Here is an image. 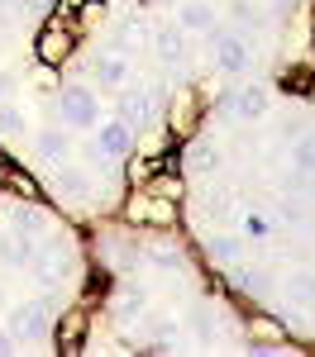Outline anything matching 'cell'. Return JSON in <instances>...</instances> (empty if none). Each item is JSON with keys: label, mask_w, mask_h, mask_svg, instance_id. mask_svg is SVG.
<instances>
[{"label": "cell", "mask_w": 315, "mask_h": 357, "mask_svg": "<svg viewBox=\"0 0 315 357\" xmlns=\"http://www.w3.org/2000/svg\"><path fill=\"white\" fill-rule=\"evenodd\" d=\"M53 105L62 129H96V119H101V96L91 86H62L53 96Z\"/></svg>", "instance_id": "obj_1"}, {"label": "cell", "mask_w": 315, "mask_h": 357, "mask_svg": "<svg viewBox=\"0 0 315 357\" xmlns=\"http://www.w3.org/2000/svg\"><path fill=\"white\" fill-rule=\"evenodd\" d=\"M29 272L38 276V286H43V291L62 286V276L72 272V248L43 234V238H38V252H34V262H29Z\"/></svg>", "instance_id": "obj_2"}, {"label": "cell", "mask_w": 315, "mask_h": 357, "mask_svg": "<svg viewBox=\"0 0 315 357\" xmlns=\"http://www.w3.org/2000/svg\"><path fill=\"white\" fill-rule=\"evenodd\" d=\"M72 53H77V33L62 24V20H53V24H43L34 33V57H38L43 67H62Z\"/></svg>", "instance_id": "obj_3"}, {"label": "cell", "mask_w": 315, "mask_h": 357, "mask_svg": "<svg viewBox=\"0 0 315 357\" xmlns=\"http://www.w3.org/2000/svg\"><path fill=\"white\" fill-rule=\"evenodd\" d=\"M124 215L134 224H172L177 220V200L163 191H153V186H139V195L124 205Z\"/></svg>", "instance_id": "obj_4"}, {"label": "cell", "mask_w": 315, "mask_h": 357, "mask_svg": "<svg viewBox=\"0 0 315 357\" xmlns=\"http://www.w3.org/2000/svg\"><path fill=\"white\" fill-rule=\"evenodd\" d=\"M48 329H53V310H48V301L15 305L10 319H5V333H15V338H43Z\"/></svg>", "instance_id": "obj_5"}, {"label": "cell", "mask_w": 315, "mask_h": 357, "mask_svg": "<svg viewBox=\"0 0 315 357\" xmlns=\"http://www.w3.org/2000/svg\"><path fill=\"white\" fill-rule=\"evenodd\" d=\"M91 153H96V158H105V162L129 158V153H134V124H129V119H105V124L96 129Z\"/></svg>", "instance_id": "obj_6"}, {"label": "cell", "mask_w": 315, "mask_h": 357, "mask_svg": "<svg viewBox=\"0 0 315 357\" xmlns=\"http://www.w3.org/2000/svg\"><path fill=\"white\" fill-rule=\"evenodd\" d=\"M272 110V96H268V86H239L234 96H229V114L234 119H244V124H258V119H268Z\"/></svg>", "instance_id": "obj_7"}, {"label": "cell", "mask_w": 315, "mask_h": 357, "mask_svg": "<svg viewBox=\"0 0 315 357\" xmlns=\"http://www.w3.org/2000/svg\"><path fill=\"white\" fill-rule=\"evenodd\" d=\"M34 153H38L43 167H62V162L77 158V138H67L62 129H38L34 134Z\"/></svg>", "instance_id": "obj_8"}, {"label": "cell", "mask_w": 315, "mask_h": 357, "mask_svg": "<svg viewBox=\"0 0 315 357\" xmlns=\"http://www.w3.org/2000/svg\"><path fill=\"white\" fill-rule=\"evenodd\" d=\"M53 186H57V195H62V200H77V205L96 195V181H91V172H86V167H77V162L53 167Z\"/></svg>", "instance_id": "obj_9"}, {"label": "cell", "mask_w": 315, "mask_h": 357, "mask_svg": "<svg viewBox=\"0 0 315 357\" xmlns=\"http://www.w3.org/2000/svg\"><path fill=\"white\" fill-rule=\"evenodd\" d=\"M34 252H38V238H29L20 229H5V234H0V262H5L10 272H29Z\"/></svg>", "instance_id": "obj_10"}, {"label": "cell", "mask_w": 315, "mask_h": 357, "mask_svg": "<svg viewBox=\"0 0 315 357\" xmlns=\"http://www.w3.org/2000/svg\"><path fill=\"white\" fill-rule=\"evenodd\" d=\"M210 57H215V67H220V72H244V67H249V43H244L234 29H225V33H215Z\"/></svg>", "instance_id": "obj_11"}, {"label": "cell", "mask_w": 315, "mask_h": 357, "mask_svg": "<svg viewBox=\"0 0 315 357\" xmlns=\"http://www.w3.org/2000/svg\"><path fill=\"white\" fill-rule=\"evenodd\" d=\"M91 77L105 86V91H124L129 86V53H96V62H91Z\"/></svg>", "instance_id": "obj_12"}, {"label": "cell", "mask_w": 315, "mask_h": 357, "mask_svg": "<svg viewBox=\"0 0 315 357\" xmlns=\"http://www.w3.org/2000/svg\"><path fill=\"white\" fill-rule=\"evenodd\" d=\"M177 24L186 29V33H215V5L210 0H182L177 5Z\"/></svg>", "instance_id": "obj_13"}, {"label": "cell", "mask_w": 315, "mask_h": 357, "mask_svg": "<svg viewBox=\"0 0 315 357\" xmlns=\"http://www.w3.org/2000/svg\"><path fill=\"white\" fill-rule=\"evenodd\" d=\"M148 43H153V53L163 57V62H172V67H177V62L186 57V29H182V24H158Z\"/></svg>", "instance_id": "obj_14"}, {"label": "cell", "mask_w": 315, "mask_h": 357, "mask_svg": "<svg viewBox=\"0 0 315 357\" xmlns=\"http://www.w3.org/2000/svg\"><path fill=\"white\" fill-rule=\"evenodd\" d=\"M10 229H20V234H29V238H43L48 234V210L38 205V200H20L15 210H10Z\"/></svg>", "instance_id": "obj_15"}, {"label": "cell", "mask_w": 315, "mask_h": 357, "mask_svg": "<svg viewBox=\"0 0 315 357\" xmlns=\"http://www.w3.org/2000/svg\"><path fill=\"white\" fill-rule=\"evenodd\" d=\"M282 296L291 301V310H315V272H311V267L291 272L282 281Z\"/></svg>", "instance_id": "obj_16"}, {"label": "cell", "mask_w": 315, "mask_h": 357, "mask_svg": "<svg viewBox=\"0 0 315 357\" xmlns=\"http://www.w3.org/2000/svg\"><path fill=\"white\" fill-rule=\"evenodd\" d=\"M24 134H29L24 105H15V100H0V138H5V143H24Z\"/></svg>", "instance_id": "obj_17"}, {"label": "cell", "mask_w": 315, "mask_h": 357, "mask_svg": "<svg viewBox=\"0 0 315 357\" xmlns=\"http://www.w3.org/2000/svg\"><path fill=\"white\" fill-rule=\"evenodd\" d=\"M239 252H244V238H239V234H210V238H205V257L220 262V267L239 262Z\"/></svg>", "instance_id": "obj_18"}, {"label": "cell", "mask_w": 315, "mask_h": 357, "mask_svg": "<svg viewBox=\"0 0 315 357\" xmlns=\"http://www.w3.org/2000/svg\"><path fill=\"white\" fill-rule=\"evenodd\" d=\"M148 114H153V96H148V91H124V96H119V119L148 124Z\"/></svg>", "instance_id": "obj_19"}, {"label": "cell", "mask_w": 315, "mask_h": 357, "mask_svg": "<svg viewBox=\"0 0 315 357\" xmlns=\"http://www.w3.org/2000/svg\"><path fill=\"white\" fill-rule=\"evenodd\" d=\"M234 286H239L244 296H254V301H268V296L277 291V276H272V272H239V276H234Z\"/></svg>", "instance_id": "obj_20"}, {"label": "cell", "mask_w": 315, "mask_h": 357, "mask_svg": "<svg viewBox=\"0 0 315 357\" xmlns=\"http://www.w3.org/2000/svg\"><path fill=\"white\" fill-rule=\"evenodd\" d=\"M215 167H220V148L205 143V138H191V148H186V172H215Z\"/></svg>", "instance_id": "obj_21"}, {"label": "cell", "mask_w": 315, "mask_h": 357, "mask_svg": "<svg viewBox=\"0 0 315 357\" xmlns=\"http://www.w3.org/2000/svg\"><path fill=\"white\" fill-rule=\"evenodd\" d=\"M272 224H282V229L306 224V205H301V200H291V195H277V200H272Z\"/></svg>", "instance_id": "obj_22"}, {"label": "cell", "mask_w": 315, "mask_h": 357, "mask_svg": "<svg viewBox=\"0 0 315 357\" xmlns=\"http://www.w3.org/2000/svg\"><path fill=\"white\" fill-rule=\"evenodd\" d=\"M143 257L158 267V272H182L186 267V257H182V248H168V243H153V248H143Z\"/></svg>", "instance_id": "obj_23"}, {"label": "cell", "mask_w": 315, "mask_h": 357, "mask_svg": "<svg viewBox=\"0 0 315 357\" xmlns=\"http://www.w3.org/2000/svg\"><path fill=\"white\" fill-rule=\"evenodd\" d=\"M239 229H244V238H268L272 234V220L263 210H239Z\"/></svg>", "instance_id": "obj_24"}, {"label": "cell", "mask_w": 315, "mask_h": 357, "mask_svg": "<svg viewBox=\"0 0 315 357\" xmlns=\"http://www.w3.org/2000/svg\"><path fill=\"white\" fill-rule=\"evenodd\" d=\"M291 167H296V172H315V129L306 138H296V148H291Z\"/></svg>", "instance_id": "obj_25"}, {"label": "cell", "mask_w": 315, "mask_h": 357, "mask_svg": "<svg viewBox=\"0 0 315 357\" xmlns=\"http://www.w3.org/2000/svg\"><path fill=\"white\" fill-rule=\"evenodd\" d=\"M143 305H148V291H143V286H124V291H119V310H124V314H134Z\"/></svg>", "instance_id": "obj_26"}, {"label": "cell", "mask_w": 315, "mask_h": 357, "mask_svg": "<svg viewBox=\"0 0 315 357\" xmlns=\"http://www.w3.org/2000/svg\"><path fill=\"white\" fill-rule=\"evenodd\" d=\"M20 15H24V0H0V29H10Z\"/></svg>", "instance_id": "obj_27"}, {"label": "cell", "mask_w": 315, "mask_h": 357, "mask_svg": "<svg viewBox=\"0 0 315 357\" xmlns=\"http://www.w3.org/2000/svg\"><path fill=\"white\" fill-rule=\"evenodd\" d=\"M229 15L249 24V20H258V5H249V0H229Z\"/></svg>", "instance_id": "obj_28"}, {"label": "cell", "mask_w": 315, "mask_h": 357, "mask_svg": "<svg viewBox=\"0 0 315 357\" xmlns=\"http://www.w3.org/2000/svg\"><path fill=\"white\" fill-rule=\"evenodd\" d=\"M96 0H57V15H86Z\"/></svg>", "instance_id": "obj_29"}, {"label": "cell", "mask_w": 315, "mask_h": 357, "mask_svg": "<svg viewBox=\"0 0 315 357\" xmlns=\"http://www.w3.org/2000/svg\"><path fill=\"white\" fill-rule=\"evenodd\" d=\"M10 353H20V338H15V333H5V329H0V357H10Z\"/></svg>", "instance_id": "obj_30"}, {"label": "cell", "mask_w": 315, "mask_h": 357, "mask_svg": "<svg viewBox=\"0 0 315 357\" xmlns=\"http://www.w3.org/2000/svg\"><path fill=\"white\" fill-rule=\"evenodd\" d=\"M10 96H15V77H10V72H0V100H10Z\"/></svg>", "instance_id": "obj_31"}, {"label": "cell", "mask_w": 315, "mask_h": 357, "mask_svg": "<svg viewBox=\"0 0 315 357\" xmlns=\"http://www.w3.org/2000/svg\"><path fill=\"white\" fill-rule=\"evenodd\" d=\"M306 191H311V195H315V172H306Z\"/></svg>", "instance_id": "obj_32"}, {"label": "cell", "mask_w": 315, "mask_h": 357, "mask_svg": "<svg viewBox=\"0 0 315 357\" xmlns=\"http://www.w3.org/2000/svg\"><path fill=\"white\" fill-rule=\"evenodd\" d=\"M282 5H291V0H282Z\"/></svg>", "instance_id": "obj_33"}]
</instances>
